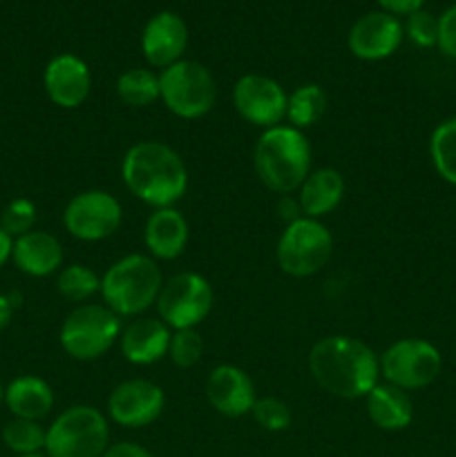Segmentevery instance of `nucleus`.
<instances>
[{
  "label": "nucleus",
  "mask_w": 456,
  "mask_h": 457,
  "mask_svg": "<svg viewBox=\"0 0 456 457\" xmlns=\"http://www.w3.org/2000/svg\"><path fill=\"white\" fill-rule=\"evenodd\" d=\"M308 373L322 391L342 400H360L380 382V357L349 335H331L313 344Z\"/></svg>",
  "instance_id": "obj_1"
},
{
  "label": "nucleus",
  "mask_w": 456,
  "mask_h": 457,
  "mask_svg": "<svg viewBox=\"0 0 456 457\" xmlns=\"http://www.w3.org/2000/svg\"><path fill=\"white\" fill-rule=\"evenodd\" d=\"M125 187L150 208H174L188 190V168L177 150L161 141H139L121 161Z\"/></svg>",
  "instance_id": "obj_2"
},
{
  "label": "nucleus",
  "mask_w": 456,
  "mask_h": 457,
  "mask_svg": "<svg viewBox=\"0 0 456 457\" xmlns=\"http://www.w3.org/2000/svg\"><path fill=\"white\" fill-rule=\"evenodd\" d=\"M253 163L258 179L268 190L280 196L293 195L311 172V145L302 129L275 125L259 134Z\"/></svg>",
  "instance_id": "obj_3"
},
{
  "label": "nucleus",
  "mask_w": 456,
  "mask_h": 457,
  "mask_svg": "<svg viewBox=\"0 0 456 457\" xmlns=\"http://www.w3.org/2000/svg\"><path fill=\"white\" fill-rule=\"evenodd\" d=\"M164 275L150 254H125L101 277V297L119 317H139L156 303Z\"/></svg>",
  "instance_id": "obj_4"
},
{
  "label": "nucleus",
  "mask_w": 456,
  "mask_h": 457,
  "mask_svg": "<svg viewBox=\"0 0 456 457\" xmlns=\"http://www.w3.org/2000/svg\"><path fill=\"white\" fill-rule=\"evenodd\" d=\"M110 446L107 418L98 409L76 404L63 411L47 427V457H103Z\"/></svg>",
  "instance_id": "obj_5"
},
{
  "label": "nucleus",
  "mask_w": 456,
  "mask_h": 457,
  "mask_svg": "<svg viewBox=\"0 0 456 457\" xmlns=\"http://www.w3.org/2000/svg\"><path fill=\"white\" fill-rule=\"evenodd\" d=\"M121 330V317L106 303H80L63 321L58 342L72 360L94 361L119 342Z\"/></svg>",
  "instance_id": "obj_6"
},
{
  "label": "nucleus",
  "mask_w": 456,
  "mask_h": 457,
  "mask_svg": "<svg viewBox=\"0 0 456 457\" xmlns=\"http://www.w3.org/2000/svg\"><path fill=\"white\" fill-rule=\"evenodd\" d=\"M159 87L165 110L177 119L195 120L208 114L217 101V83L206 65L179 61L159 71Z\"/></svg>",
  "instance_id": "obj_7"
},
{
  "label": "nucleus",
  "mask_w": 456,
  "mask_h": 457,
  "mask_svg": "<svg viewBox=\"0 0 456 457\" xmlns=\"http://www.w3.org/2000/svg\"><path fill=\"white\" fill-rule=\"evenodd\" d=\"M334 254V235L317 219L300 217L289 223L277 239L275 259L282 272L295 279L313 277Z\"/></svg>",
  "instance_id": "obj_8"
},
{
  "label": "nucleus",
  "mask_w": 456,
  "mask_h": 457,
  "mask_svg": "<svg viewBox=\"0 0 456 457\" xmlns=\"http://www.w3.org/2000/svg\"><path fill=\"white\" fill-rule=\"evenodd\" d=\"M441 370V351L427 339H398L380 355V378L402 391H420L432 386Z\"/></svg>",
  "instance_id": "obj_9"
},
{
  "label": "nucleus",
  "mask_w": 456,
  "mask_h": 457,
  "mask_svg": "<svg viewBox=\"0 0 456 457\" xmlns=\"http://www.w3.org/2000/svg\"><path fill=\"white\" fill-rule=\"evenodd\" d=\"M215 293L199 272H179L164 281L156 297V315L170 330L197 328L213 311Z\"/></svg>",
  "instance_id": "obj_10"
},
{
  "label": "nucleus",
  "mask_w": 456,
  "mask_h": 457,
  "mask_svg": "<svg viewBox=\"0 0 456 457\" xmlns=\"http://www.w3.org/2000/svg\"><path fill=\"white\" fill-rule=\"evenodd\" d=\"M123 221L119 199L106 190H85L70 199L63 210V226L74 239L103 241L114 235Z\"/></svg>",
  "instance_id": "obj_11"
},
{
  "label": "nucleus",
  "mask_w": 456,
  "mask_h": 457,
  "mask_svg": "<svg viewBox=\"0 0 456 457\" xmlns=\"http://www.w3.org/2000/svg\"><path fill=\"white\" fill-rule=\"evenodd\" d=\"M289 94L271 76L244 74L232 87V105L246 123L255 128H275L286 119Z\"/></svg>",
  "instance_id": "obj_12"
},
{
  "label": "nucleus",
  "mask_w": 456,
  "mask_h": 457,
  "mask_svg": "<svg viewBox=\"0 0 456 457\" xmlns=\"http://www.w3.org/2000/svg\"><path fill=\"white\" fill-rule=\"evenodd\" d=\"M165 395L150 379H128L114 386L107 397V415L123 428H143L161 418Z\"/></svg>",
  "instance_id": "obj_13"
},
{
  "label": "nucleus",
  "mask_w": 456,
  "mask_h": 457,
  "mask_svg": "<svg viewBox=\"0 0 456 457\" xmlns=\"http://www.w3.org/2000/svg\"><path fill=\"white\" fill-rule=\"evenodd\" d=\"M405 38V27L398 16L387 12H369L358 18L347 36L349 52L360 61H384L398 52Z\"/></svg>",
  "instance_id": "obj_14"
},
{
  "label": "nucleus",
  "mask_w": 456,
  "mask_h": 457,
  "mask_svg": "<svg viewBox=\"0 0 456 457\" xmlns=\"http://www.w3.org/2000/svg\"><path fill=\"white\" fill-rule=\"evenodd\" d=\"M43 87L54 105L63 110H76L88 101L92 89L88 62L76 54H58L45 67Z\"/></svg>",
  "instance_id": "obj_15"
},
{
  "label": "nucleus",
  "mask_w": 456,
  "mask_h": 457,
  "mask_svg": "<svg viewBox=\"0 0 456 457\" xmlns=\"http://www.w3.org/2000/svg\"><path fill=\"white\" fill-rule=\"evenodd\" d=\"M188 47V25L179 13L159 12L146 22L141 34V52L148 65L164 71L183 61Z\"/></svg>",
  "instance_id": "obj_16"
},
{
  "label": "nucleus",
  "mask_w": 456,
  "mask_h": 457,
  "mask_svg": "<svg viewBox=\"0 0 456 457\" xmlns=\"http://www.w3.org/2000/svg\"><path fill=\"white\" fill-rule=\"evenodd\" d=\"M206 397L224 418H244L255 404V386L244 369L235 364H219L206 379Z\"/></svg>",
  "instance_id": "obj_17"
},
{
  "label": "nucleus",
  "mask_w": 456,
  "mask_h": 457,
  "mask_svg": "<svg viewBox=\"0 0 456 457\" xmlns=\"http://www.w3.org/2000/svg\"><path fill=\"white\" fill-rule=\"evenodd\" d=\"M173 330L156 317H143L121 330V355L134 366H150L168 357Z\"/></svg>",
  "instance_id": "obj_18"
},
{
  "label": "nucleus",
  "mask_w": 456,
  "mask_h": 457,
  "mask_svg": "<svg viewBox=\"0 0 456 457\" xmlns=\"http://www.w3.org/2000/svg\"><path fill=\"white\" fill-rule=\"evenodd\" d=\"M188 239H190V228L177 208H159L148 217L143 241L155 262H173L182 257Z\"/></svg>",
  "instance_id": "obj_19"
},
{
  "label": "nucleus",
  "mask_w": 456,
  "mask_h": 457,
  "mask_svg": "<svg viewBox=\"0 0 456 457\" xmlns=\"http://www.w3.org/2000/svg\"><path fill=\"white\" fill-rule=\"evenodd\" d=\"M63 245L54 235L43 230H31L13 239L12 262L27 277H49L63 266Z\"/></svg>",
  "instance_id": "obj_20"
},
{
  "label": "nucleus",
  "mask_w": 456,
  "mask_h": 457,
  "mask_svg": "<svg viewBox=\"0 0 456 457\" xmlns=\"http://www.w3.org/2000/svg\"><path fill=\"white\" fill-rule=\"evenodd\" d=\"M298 204L304 217L317 219L326 217L340 205L344 196V179L334 168H317L308 172L300 186Z\"/></svg>",
  "instance_id": "obj_21"
},
{
  "label": "nucleus",
  "mask_w": 456,
  "mask_h": 457,
  "mask_svg": "<svg viewBox=\"0 0 456 457\" xmlns=\"http://www.w3.org/2000/svg\"><path fill=\"white\" fill-rule=\"evenodd\" d=\"M4 404L13 418L40 422L54 409V391L38 375H21L4 386Z\"/></svg>",
  "instance_id": "obj_22"
},
{
  "label": "nucleus",
  "mask_w": 456,
  "mask_h": 457,
  "mask_svg": "<svg viewBox=\"0 0 456 457\" xmlns=\"http://www.w3.org/2000/svg\"><path fill=\"white\" fill-rule=\"evenodd\" d=\"M367 415L380 431L396 433L402 431L414 420V404L410 395L402 388L392 386V384H376L365 397Z\"/></svg>",
  "instance_id": "obj_23"
},
{
  "label": "nucleus",
  "mask_w": 456,
  "mask_h": 457,
  "mask_svg": "<svg viewBox=\"0 0 456 457\" xmlns=\"http://www.w3.org/2000/svg\"><path fill=\"white\" fill-rule=\"evenodd\" d=\"M326 112V94L320 85L307 83L289 94L286 103V120L291 128L307 129L316 125Z\"/></svg>",
  "instance_id": "obj_24"
},
{
  "label": "nucleus",
  "mask_w": 456,
  "mask_h": 457,
  "mask_svg": "<svg viewBox=\"0 0 456 457\" xmlns=\"http://www.w3.org/2000/svg\"><path fill=\"white\" fill-rule=\"evenodd\" d=\"M116 96L128 107H148L159 101V74L146 67H132L116 79Z\"/></svg>",
  "instance_id": "obj_25"
},
{
  "label": "nucleus",
  "mask_w": 456,
  "mask_h": 457,
  "mask_svg": "<svg viewBox=\"0 0 456 457\" xmlns=\"http://www.w3.org/2000/svg\"><path fill=\"white\" fill-rule=\"evenodd\" d=\"M429 159L438 177L456 187V116L434 128L429 137Z\"/></svg>",
  "instance_id": "obj_26"
},
{
  "label": "nucleus",
  "mask_w": 456,
  "mask_h": 457,
  "mask_svg": "<svg viewBox=\"0 0 456 457\" xmlns=\"http://www.w3.org/2000/svg\"><path fill=\"white\" fill-rule=\"evenodd\" d=\"M56 288L67 302H88L94 295L101 293V277L92 268L83 266V263H72V266H65L58 272Z\"/></svg>",
  "instance_id": "obj_27"
},
{
  "label": "nucleus",
  "mask_w": 456,
  "mask_h": 457,
  "mask_svg": "<svg viewBox=\"0 0 456 457\" xmlns=\"http://www.w3.org/2000/svg\"><path fill=\"white\" fill-rule=\"evenodd\" d=\"M45 437H47V428H43L40 422H34V420L12 418L3 427L4 446L16 455L43 453Z\"/></svg>",
  "instance_id": "obj_28"
},
{
  "label": "nucleus",
  "mask_w": 456,
  "mask_h": 457,
  "mask_svg": "<svg viewBox=\"0 0 456 457\" xmlns=\"http://www.w3.org/2000/svg\"><path fill=\"white\" fill-rule=\"evenodd\" d=\"M36 219H38V210H36L34 201L27 199V196H16L0 212V228L12 239H18V237L34 230Z\"/></svg>",
  "instance_id": "obj_29"
},
{
  "label": "nucleus",
  "mask_w": 456,
  "mask_h": 457,
  "mask_svg": "<svg viewBox=\"0 0 456 457\" xmlns=\"http://www.w3.org/2000/svg\"><path fill=\"white\" fill-rule=\"evenodd\" d=\"M201 355H204V339L197 333V328L173 330L168 357L177 369H192L199 364Z\"/></svg>",
  "instance_id": "obj_30"
},
{
  "label": "nucleus",
  "mask_w": 456,
  "mask_h": 457,
  "mask_svg": "<svg viewBox=\"0 0 456 457\" xmlns=\"http://www.w3.org/2000/svg\"><path fill=\"white\" fill-rule=\"evenodd\" d=\"M250 415L264 431L271 433L286 431L291 427V420H293L286 402L277 400V397H258L253 409H250Z\"/></svg>",
  "instance_id": "obj_31"
},
{
  "label": "nucleus",
  "mask_w": 456,
  "mask_h": 457,
  "mask_svg": "<svg viewBox=\"0 0 456 457\" xmlns=\"http://www.w3.org/2000/svg\"><path fill=\"white\" fill-rule=\"evenodd\" d=\"M405 36L416 45V47H436L438 43V16H434L427 9H418V12L407 16Z\"/></svg>",
  "instance_id": "obj_32"
},
{
  "label": "nucleus",
  "mask_w": 456,
  "mask_h": 457,
  "mask_svg": "<svg viewBox=\"0 0 456 457\" xmlns=\"http://www.w3.org/2000/svg\"><path fill=\"white\" fill-rule=\"evenodd\" d=\"M443 56L456 61V3L438 16V43Z\"/></svg>",
  "instance_id": "obj_33"
},
{
  "label": "nucleus",
  "mask_w": 456,
  "mask_h": 457,
  "mask_svg": "<svg viewBox=\"0 0 456 457\" xmlns=\"http://www.w3.org/2000/svg\"><path fill=\"white\" fill-rule=\"evenodd\" d=\"M383 12L393 13V16H410V13L423 9L425 0H378Z\"/></svg>",
  "instance_id": "obj_34"
},
{
  "label": "nucleus",
  "mask_w": 456,
  "mask_h": 457,
  "mask_svg": "<svg viewBox=\"0 0 456 457\" xmlns=\"http://www.w3.org/2000/svg\"><path fill=\"white\" fill-rule=\"evenodd\" d=\"M103 457H155L148 449L134 442H119V445H110Z\"/></svg>",
  "instance_id": "obj_35"
},
{
  "label": "nucleus",
  "mask_w": 456,
  "mask_h": 457,
  "mask_svg": "<svg viewBox=\"0 0 456 457\" xmlns=\"http://www.w3.org/2000/svg\"><path fill=\"white\" fill-rule=\"evenodd\" d=\"M277 214H280V219H284L286 226H289V223H293V221H298L300 217H304L302 210H300L298 199H293L291 195L282 196L280 204H277Z\"/></svg>",
  "instance_id": "obj_36"
},
{
  "label": "nucleus",
  "mask_w": 456,
  "mask_h": 457,
  "mask_svg": "<svg viewBox=\"0 0 456 457\" xmlns=\"http://www.w3.org/2000/svg\"><path fill=\"white\" fill-rule=\"evenodd\" d=\"M13 317V302L7 295H0V333L9 326Z\"/></svg>",
  "instance_id": "obj_37"
},
{
  "label": "nucleus",
  "mask_w": 456,
  "mask_h": 457,
  "mask_svg": "<svg viewBox=\"0 0 456 457\" xmlns=\"http://www.w3.org/2000/svg\"><path fill=\"white\" fill-rule=\"evenodd\" d=\"M12 250H13V239L3 230V228H0V268L12 259Z\"/></svg>",
  "instance_id": "obj_38"
},
{
  "label": "nucleus",
  "mask_w": 456,
  "mask_h": 457,
  "mask_svg": "<svg viewBox=\"0 0 456 457\" xmlns=\"http://www.w3.org/2000/svg\"><path fill=\"white\" fill-rule=\"evenodd\" d=\"M3 402H4V386L0 384V404H3Z\"/></svg>",
  "instance_id": "obj_39"
},
{
  "label": "nucleus",
  "mask_w": 456,
  "mask_h": 457,
  "mask_svg": "<svg viewBox=\"0 0 456 457\" xmlns=\"http://www.w3.org/2000/svg\"><path fill=\"white\" fill-rule=\"evenodd\" d=\"M18 457H47L45 453H31V455H18Z\"/></svg>",
  "instance_id": "obj_40"
}]
</instances>
